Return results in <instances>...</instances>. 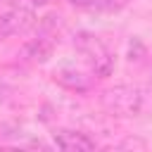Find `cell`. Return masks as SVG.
I'll list each match as a JSON object with an SVG mask.
<instances>
[{"instance_id":"ba28073f","label":"cell","mask_w":152,"mask_h":152,"mask_svg":"<svg viewBox=\"0 0 152 152\" xmlns=\"http://www.w3.org/2000/svg\"><path fill=\"white\" fill-rule=\"evenodd\" d=\"M145 50H142V45H140V40H135L133 38V43H131V59H140L138 55H142Z\"/></svg>"},{"instance_id":"7a4b0ae2","label":"cell","mask_w":152,"mask_h":152,"mask_svg":"<svg viewBox=\"0 0 152 152\" xmlns=\"http://www.w3.org/2000/svg\"><path fill=\"white\" fill-rule=\"evenodd\" d=\"M33 12L28 10H12V12H5L0 14V40L2 38H10V36H17V33H24L33 26Z\"/></svg>"},{"instance_id":"8992f818","label":"cell","mask_w":152,"mask_h":152,"mask_svg":"<svg viewBox=\"0 0 152 152\" xmlns=\"http://www.w3.org/2000/svg\"><path fill=\"white\" fill-rule=\"evenodd\" d=\"M88 62H90V66H93V74L100 76V78H107V76L114 71V57L109 55V50H107L104 45L97 48L93 55H88Z\"/></svg>"},{"instance_id":"6da1fadb","label":"cell","mask_w":152,"mask_h":152,"mask_svg":"<svg viewBox=\"0 0 152 152\" xmlns=\"http://www.w3.org/2000/svg\"><path fill=\"white\" fill-rule=\"evenodd\" d=\"M102 104L114 116H133L142 109V90L138 86H114L104 90Z\"/></svg>"},{"instance_id":"5b68a950","label":"cell","mask_w":152,"mask_h":152,"mask_svg":"<svg viewBox=\"0 0 152 152\" xmlns=\"http://www.w3.org/2000/svg\"><path fill=\"white\" fill-rule=\"evenodd\" d=\"M50 55H52V40H50V38H33V40H28V43L21 48V52H19L21 59L33 62V64L48 62Z\"/></svg>"},{"instance_id":"3957f363","label":"cell","mask_w":152,"mask_h":152,"mask_svg":"<svg viewBox=\"0 0 152 152\" xmlns=\"http://www.w3.org/2000/svg\"><path fill=\"white\" fill-rule=\"evenodd\" d=\"M52 78H55L62 88L74 90V93H86V90H90V86H93L90 76L83 74V71H78V69H74V66H59V69H55Z\"/></svg>"},{"instance_id":"277c9868","label":"cell","mask_w":152,"mask_h":152,"mask_svg":"<svg viewBox=\"0 0 152 152\" xmlns=\"http://www.w3.org/2000/svg\"><path fill=\"white\" fill-rule=\"evenodd\" d=\"M55 142H57L59 150H66V152H90V150H95V142L81 131H57Z\"/></svg>"},{"instance_id":"9c48e42d","label":"cell","mask_w":152,"mask_h":152,"mask_svg":"<svg viewBox=\"0 0 152 152\" xmlns=\"http://www.w3.org/2000/svg\"><path fill=\"white\" fill-rule=\"evenodd\" d=\"M69 2H71V5H78V7H86V5H88V0H69Z\"/></svg>"},{"instance_id":"52a82bcc","label":"cell","mask_w":152,"mask_h":152,"mask_svg":"<svg viewBox=\"0 0 152 152\" xmlns=\"http://www.w3.org/2000/svg\"><path fill=\"white\" fill-rule=\"evenodd\" d=\"M131 0H88V10L90 12H97V14H114L119 10H124Z\"/></svg>"},{"instance_id":"30bf717a","label":"cell","mask_w":152,"mask_h":152,"mask_svg":"<svg viewBox=\"0 0 152 152\" xmlns=\"http://www.w3.org/2000/svg\"><path fill=\"white\" fill-rule=\"evenodd\" d=\"M45 2H48V0H33V5H38V7H40V5H45Z\"/></svg>"}]
</instances>
